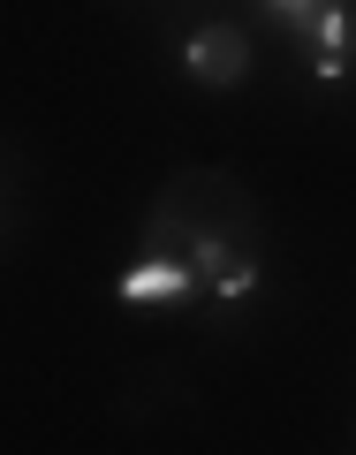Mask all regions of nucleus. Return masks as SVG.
<instances>
[{"mask_svg": "<svg viewBox=\"0 0 356 455\" xmlns=\"http://www.w3.org/2000/svg\"><path fill=\"white\" fill-rule=\"evenodd\" d=\"M182 68H190L197 84H243L250 76V38H243V23H205L197 38H182Z\"/></svg>", "mask_w": 356, "mask_h": 455, "instance_id": "1", "label": "nucleus"}, {"mask_svg": "<svg viewBox=\"0 0 356 455\" xmlns=\"http://www.w3.org/2000/svg\"><path fill=\"white\" fill-rule=\"evenodd\" d=\"M296 46L311 53V76H319V84H341V76H349V61H356V16H349V0H326L319 16L296 31Z\"/></svg>", "mask_w": 356, "mask_h": 455, "instance_id": "2", "label": "nucleus"}, {"mask_svg": "<svg viewBox=\"0 0 356 455\" xmlns=\"http://www.w3.org/2000/svg\"><path fill=\"white\" fill-rule=\"evenodd\" d=\"M114 296H122V304H190V296H197V274H190L182 259H167V251H145L130 274L114 281Z\"/></svg>", "mask_w": 356, "mask_h": 455, "instance_id": "3", "label": "nucleus"}, {"mask_svg": "<svg viewBox=\"0 0 356 455\" xmlns=\"http://www.w3.org/2000/svg\"><path fill=\"white\" fill-rule=\"evenodd\" d=\"M265 8H273V16H281V23H289V31H304V23H311V16H319L326 0H265Z\"/></svg>", "mask_w": 356, "mask_h": 455, "instance_id": "4", "label": "nucleus"}]
</instances>
